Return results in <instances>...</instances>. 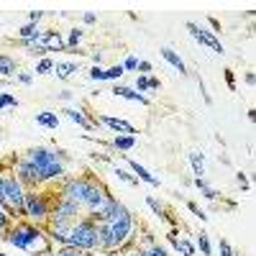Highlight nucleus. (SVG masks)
<instances>
[{
	"label": "nucleus",
	"instance_id": "nucleus-25",
	"mask_svg": "<svg viewBox=\"0 0 256 256\" xmlns=\"http://www.w3.org/2000/svg\"><path fill=\"white\" fill-rule=\"evenodd\" d=\"M198 246H200L202 256H210V254H212V246H210V236H208L205 230H200V233H198Z\"/></svg>",
	"mask_w": 256,
	"mask_h": 256
},
{
	"label": "nucleus",
	"instance_id": "nucleus-13",
	"mask_svg": "<svg viewBox=\"0 0 256 256\" xmlns=\"http://www.w3.org/2000/svg\"><path fill=\"white\" fill-rule=\"evenodd\" d=\"M162 88V82L156 80V77H146V74H138L136 77V92H154V90H159Z\"/></svg>",
	"mask_w": 256,
	"mask_h": 256
},
{
	"label": "nucleus",
	"instance_id": "nucleus-27",
	"mask_svg": "<svg viewBox=\"0 0 256 256\" xmlns=\"http://www.w3.org/2000/svg\"><path fill=\"white\" fill-rule=\"evenodd\" d=\"M10 108H18V98H13L8 92H0V110H10Z\"/></svg>",
	"mask_w": 256,
	"mask_h": 256
},
{
	"label": "nucleus",
	"instance_id": "nucleus-29",
	"mask_svg": "<svg viewBox=\"0 0 256 256\" xmlns=\"http://www.w3.org/2000/svg\"><path fill=\"white\" fill-rule=\"evenodd\" d=\"M123 77V67L120 64H113V67L105 70V80H120Z\"/></svg>",
	"mask_w": 256,
	"mask_h": 256
},
{
	"label": "nucleus",
	"instance_id": "nucleus-14",
	"mask_svg": "<svg viewBox=\"0 0 256 256\" xmlns=\"http://www.w3.org/2000/svg\"><path fill=\"white\" fill-rule=\"evenodd\" d=\"M36 126L49 128V131H56L59 128V116L52 113V110H41V113H36Z\"/></svg>",
	"mask_w": 256,
	"mask_h": 256
},
{
	"label": "nucleus",
	"instance_id": "nucleus-44",
	"mask_svg": "<svg viewBox=\"0 0 256 256\" xmlns=\"http://www.w3.org/2000/svg\"><path fill=\"white\" fill-rule=\"evenodd\" d=\"M246 84H248V88L254 84V72H246Z\"/></svg>",
	"mask_w": 256,
	"mask_h": 256
},
{
	"label": "nucleus",
	"instance_id": "nucleus-3",
	"mask_svg": "<svg viewBox=\"0 0 256 256\" xmlns=\"http://www.w3.org/2000/svg\"><path fill=\"white\" fill-rule=\"evenodd\" d=\"M56 198H59L56 182H46V184H41L38 190H28L26 200H24L26 220H31L36 226H44L49 220V216H52L54 205H56Z\"/></svg>",
	"mask_w": 256,
	"mask_h": 256
},
{
	"label": "nucleus",
	"instance_id": "nucleus-21",
	"mask_svg": "<svg viewBox=\"0 0 256 256\" xmlns=\"http://www.w3.org/2000/svg\"><path fill=\"white\" fill-rule=\"evenodd\" d=\"M84 38V28H72L70 31V38H64V44H67V52L72 49H80V41Z\"/></svg>",
	"mask_w": 256,
	"mask_h": 256
},
{
	"label": "nucleus",
	"instance_id": "nucleus-7",
	"mask_svg": "<svg viewBox=\"0 0 256 256\" xmlns=\"http://www.w3.org/2000/svg\"><path fill=\"white\" fill-rule=\"evenodd\" d=\"M95 120H98L100 126H105V128H110V131L118 134V136H136V134H138L128 120L116 118V116H95Z\"/></svg>",
	"mask_w": 256,
	"mask_h": 256
},
{
	"label": "nucleus",
	"instance_id": "nucleus-35",
	"mask_svg": "<svg viewBox=\"0 0 256 256\" xmlns=\"http://www.w3.org/2000/svg\"><path fill=\"white\" fill-rule=\"evenodd\" d=\"M226 84H228V90H236V74H233V70H226Z\"/></svg>",
	"mask_w": 256,
	"mask_h": 256
},
{
	"label": "nucleus",
	"instance_id": "nucleus-23",
	"mask_svg": "<svg viewBox=\"0 0 256 256\" xmlns=\"http://www.w3.org/2000/svg\"><path fill=\"white\" fill-rule=\"evenodd\" d=\"M54 59L52 56H41L38 59V64H36V74H49V72H54Z\"/></svg>",
	"mask_w": 256,
	"mask_h": 256
},
{
	"label": "nucleus",
	"instance_id": "nucleus-17",
	"mask_svg": "<svg viewBox=\"0 0 256 256\" xmlns=\"http://www.w3.org/2000/svg\"><path fill=\"white\" fill-rule=\"evenodd\" d=\"M134 146H136V136H116L110 141V148H116V152H131Z\"/></svg>",
	"mask_w": 256,
	"mask_h": 256
},
{
	"label": "nucleus",
	"instance_id": "nucleus-32",
	"mask_svg": "<svg viewBox=\"0 0 256 256\" xmlns=\"http://www.w3.org/2000/svg\"><path fill=\"white\" fill-rule=\"evenodd\" d=\"M90 80H92V82H102V80H105V70H102V67H92V70H90Z\"/></svg>",
	"mask_w": 256,
	"mask_h": 256
},
{
	"label": "nucleus",
	"instance_id": "nucleus-20",
	"mask_svg": "<svg viewBox=\"0 0 256 256\" xmlns=\"http://www.w3.org/2000/svg\"><path fill=\"white\" fill-rule=\"evenodd\" d=\"M192 184H195V187L202 192V195H205L208 200H218V190H212V187L205 182V177H195V182H192Z\"/></svg>",
	"mask_w": 256,
	"mask_h": 256
},
{
	"label": "nucleus",
	"instance_id": "nucleus-10",
	"mask_svg": "<svg viewBox=\"0 0 256 256\" xmlns=\"http://www.w3.org/2000/svg\"><path fill=\"white\" fill-rule=\"evenodd\" d=\"M113 95H116V98H126V100H134V102H138V105H152V100H148L146 95L136 92L134 88H126V84H116Z\"/></svg>",
	"mask_w": 256,
	"mask_h": 256
},
{
	"label": "nucleus",
	"instance_id": "nucleus-39",
	"mask_svg": "<svg viewBox=\"0 0 256 256\" xmlns=\"http://www.w3.org/2000/svg\"><path fill=\"white\" fill-rule=\"evenodd\" d=\"M136 70H138L141 74H146V72H152V62H144V59H141V62H138V67H136Z\"/></svg>",
	"mask_w": 256,
	"mask_h": 256
},
{
	"label": "nucleus",
	"instance_id": "nucleus-4",
	"mask_svg": "<svg viewBox=\"0 0 256 256\" xmlns=\"http://www.w3.org/2000/svg\"><path fill=\"white\" fill-rule=\"evenodd\" d=\"M64 246H74L80 251L92 254L98 248V220L92 216H88V212L82 218H77L70 226L67 236H64Z\"/></svg>",
	"mask_w": 256,
	"mask_h": 256
},
{
	"label": "nucleus",
	"instance_id": "nucleus-34",
	"mask_svg": "<svg viewBox=\"0 0 256 256\" xmlns=\"http://www.w3.org/2000/svg\"><path fill=\"white\" fill-rule=\"evenodd\" d=\"M220 256H236V251H233V246L226 238H220Z\"/></svg>",
	"mask_w": 256,
	"mask_h": 256
},
{
	"label": "nucleus",
	"instance_id": "nucleus-38",
	"mask_svg": "<svg viewBox=\"0 0 256 256\" xmlns=\"http://www.w3.org/2000/svg\"><path fill=\"white\" fill-rule=\"evenodd\" d=\"M236 180H238V184H241L246 192L251 190V184H248V180H246V174H244V172H238V174H236Z\"/></svg>",
	"mask_w": 256,
	"mask_h": 256
},
{
	"label": "nucleus",
	"instance_id": "nucleus-36",
	"mask_svg": "<svg viewBox=\"0 0 256 256\" xmlns=\"http://www.w3.org/2000/svg\"><path fill=\"white\" fill-rule=\"evenodd\" d=\"M41 18H44V10H31L28 13V24H38Z\"/></svg>",
	"mask_w": 256,
	"mask_h": 256
},
{
	"label": "nucleus",
	"instance_id": "nucleus-22",
	"mask_svg": "<svg viewBox=\"0 0 256 256\" xmlns=\"http://www.w3.org/2000/svg\"><path fill=\"white\" fill-rule=\"evenodd\" d=\"M113 174L120 180V182H126V184H131V187H136L138 184V180L131 174V172H128V169H123V166H113Z\"/></svg>",
	"mask_w": 256,
	"mask_h": 256
},
{
	"label": "nucleus",
	"instance_id": "nucleus-1",
	"mask_svg": "<svg viewBox=\"0 0 256 256\" xmlns=\"http://www.w3.org/2000/svg\"><path fill=\"white\" fill-rule=\"evenodd\" d=\"M3 241H8L10 246L26 251L31 256H49V254H54L49 233L41 228V226L26 220V218L10 223L8 230H6V236H3Z\"/></svg>",
	"mask_w": 256,
	"mask_h": 256
},
{
	"label": "nucleus",
	"instance_id": "nucleus-24",
	"mask_svg": "<svg viewBox=\"0 0 256 256\" xmlns=\"http://www.w3.org/2000/svg\"><path fill=\"white\" fill-rule=\"evenodd\" d=\"M52 256H90L88 251H80V248H74V246H59Z\"/></svg>",
	"mask_w": 256,
	"mask_h": 256
},
{
	"label": "nucleus",
	"instance_id": "nucleus-11",
	"mask_svg": "<svg viewBox=\"0 0 256 256\" xmlns=\"http://www.w3.org/2000/svg\"><path fill=\"white\" fill-rule=\"evenodd\" d=\"M146 205L154 210V216H156L162 223H172V226H177V220L172 218V212H169V210H166V208H164V205L154 198V195H146Z\"/></svg>",
	"mask_w": 256,
	"mask_h": 256
},
{
	"label": "nucleus",
	"instance_id": "nucleus-6",
	"mask_svg": "<svg viewBox=\"0 0 256 256\" xmlns=\"http://www.w3.org/2000/svg\"><path fill=\"white\" fill-rule=\"evenodd\" d=\"M187 31H190V36L195 38L200 46H210L216 54H226V49H223V44L218 41L216 31H208V28H202L200 24H192V20H187Z\"/></svg>",
	"mask_w": 256,
	"mask_h": 256
},
{
	"label": "nucleus",
	"instance_id": "nucleus-45",
	"mask_svg": "<svg viewBox=\"0 0 256 256\" xmlns=\"http://www.w3.org/2000/svg\"><path fill=\"white\" fill-rule=\"evenodd\" d=\"M0 256H8V254H0Z\"/></svg>",
	"mask_w": 256,
	"mask_h": 256
},
{
	"label": "nucleus",
	"instance_id": "nucleus-19",
	"mask_svg": "<svg viewBox=\"0 0 256 256\" xmlns=\"http://www.w3.org/2000/svg\"><path fill=\"white\" fill-rule=\"evenodd\" d=\"M41 31L44 28H38V24H26L24 28L18 31V41H31V38H38Z\"/></svg>",
	"mask_w": 256,
	"mask_h": 256
},
{
	"label": "nucleus",
	"instance_id": "nucleus-43",
	"mask_svg": "<svg viewBox=\"0 0 256 256\" xmlns=\"http://www.w3.org/2000/svg\"><path fill=\"white\" fill-rule=\"evenodd\" d=\"M120 256H141V251L138 248H131V251H123Z\"/></svg>",
	"mask_w": 256,
	"mask_h": 256
},
{
	"label": "nucleus",
	"instance_id": "nucleus-37",
	"mask_svg": "<svg viewBox=\"0 0 256 256\" xmlns=\"http://www.w3.org/2000/svg\"><path fill=\"white\" fill-rule=\"evenodd\" d=\"M16 77H18V82H20V84H31V82H34V77H31L28 72H18Z\"/></svg>",
	"mask_w": 256,
	"mask_h": 256
},
{
	"label": "nucleus",
	"instance_id": "nucleus-31",
	"mask_svg": "<svg viewBox=\"0 0 256 256\" xmlns=\"http://www.w3.org/2000/svg\"><path fill=\"white\" fill-rule=\"evenodd\" d=\"M8 226H10V218L6 216V210L0 208V238L6 236V230H8Z\"/></svg>",
	"mask_w": 256,
	"mask_h": 256
},
{
	"label": "nucleus",
	"instance_id": "nucleus-42",
	"mask_svg": "<svg viewBox=\"0 0 256 256\" xmlns=\"http://www.w3.org/2000/svg\"><path fill=\"white\" fill-rule=\"evenodd\" d=\"M92 62H95V67H100V62H102V54H100V52H92Z\"/></svg>",
	"mask_w": 256,
	"mask_h": 256
},
{
	"label": "nucleus",
	"instance_id": "nucleus-26",
	"mask_svg": "<svg viewBox=\"0 0 256 256\" xmlns=\"http://www.w3.org/2000/svg\"><path fill=\"white\" fill-rule=\"evenodd\" d=\"M174 251H177L180 256H195V246H192L187 238H180L177 246H174Z\"/></svg>",
	"mask_w": 256,
	"mask_h": 256
},
{
	"label": "nucleus",
	"instance_id": "nucleus-40",
	"mask_svg": "<svg viewBox=\"0 0 256 256\" xmlns=\"http://www.w3.org/2000/svg\"><path fill=\"white\" fill-rule=\"evenodd\" d=\"M82 20H84L88 26H92L95 20H98V16H95V13H84V16H82Z\"/></svg>",
	"mask_w": 256,
	"mask_h": 256
},
{
	"label": "nucleus",
	"instance_id": "nucleus-9",
	"mask_svg": "<svg viewBox=\"0 0 256 256\" xmlns=\"http://www.w3.org/2000/svg\"><path fill=\"white\" fill-rule=\"evenodd\" d=\"M128 162V166H131V172H134V177L138 180V182H146V184H152V187H159L162 182H159V177H154L152 172H148L146 166H141L136 159H126Z\"/></svg>",
	"mask_w": 256,
	"mask_h": 256
},
{
	"label": "nucleus",
	"instance_id": "nucleus-41",
	"mask_svg": "<svg viewBox=\"0 0 256 256\" xmlns=\"http://www.w3.org/2000/svg\"><path fill=\"white\" fill-rule=\"evenodd\" d=\"M59 100H72V90H62L59 92Z\"/></svg>",
	"mask_w": 256,
	"mask_h": 256
},
{
	"label": "nucleus",
	"instance_id": "nucleus-30",
	"mask_svg": "<svg viewBox=\"0 0 256 256\" xmlns=\"http://www.w3.org/2000/svg\"><path fill=\"white\" fill-rule=\"evenodd\" d=\"M187 208H190V212H192V216H195V218H200V220H208V216H205V210L198 205V202H187Z\"/></svg>",
	"mask_w": 256,
	"mask_h": 256
},
{
	"label": "nucleus",
	"instance_id": "nucleus-33",
	"mask_svg": "<svg viewBox=\"0 0 256 256\" xmlns=\"http://www.w3.org/2000/svg\"><path fill=\"white\" fill-rule=\"evenodd\" d=\"M120 67H123V72H126V70H128V72H134V70L138 67V59H136V56H128V59L120 64Z\"/></svg>",
	"mask_w": 256,
	"mask_h": 256
},
{
	"label": "nucleus",
	"instance_id": "nucleus-5",
	"mask_svg": "<svg viewBox=\"0 0 256 256\" xmlns=\"http://www.w3.org/2000/svg\"><path fill=\"white\" fill-rule=\"evenodd\" d=\"M13 174H16V180L20 182V187H24L26 192L28 190H38L41 184V174H38V169L26 159V156H16V164H13Z\"/></svg>",
	"mask_w": 256,
	"mask_h": 256
},
{
	"label": "nucleus",
	"instance_id": "nucleus-28",
	"mask_svg": "<svg viewBox=\"0 0 256 256\" xmlns=\"http://www.w3.org/2000/svg\"><path fill=\"white\" fill-rule=\"evenodd\" d=\"M141 256H169V251H166V246H159V244H154V246L144 248V251H141Z\"/></svg>",
	"mask_w": 256,
	"mask_h": 256
},
{
	"label": "nucleus",
	"instance_id": "nucleus-12",
	"mask_svg": "<svg viewBox=\"0 0 256 256\" xmlns=\"http://www.w3.org/2000/svg\"><path fill=\"white\" fill-rule=\"evenodd\" d=\"M162 56H164L169 64H172V67H174L180 74H187V64L182 62V56H180V54H177L172 46H162Z\"/></svg>",
	"mask_w": 256,
	"mask_h": 256
},
{
	"label": "nucleus",
	"instance_id": "nucleus-16",
	"mask_svg": "<svg viewBox=\"0 0 256 256\" xmlns=\"http://www.w3.org/2000/svg\"><path fill=\"white\" fill-rule=\"evenodd\" d=\"M77 70H80V67H77L74 62H56V64H54V74H56L59 80H70Z\"/></svg>",
	"mask_w": 256,
	"mask_h": 256
},
{
	"label": "nucleus",
	"instance_id": "nucleus-8",
	"mask_svg": "<svg viewBox=\"0 0 256 256\" xmlns=\"http://www.w3.org/2000/svg\"><path fill=\"white\" fill-rule=\"evenodd\" d=\"M38 44H41V49H44L46 54H49V52H67V44H64V36H62L59 31H52V28L41 31V36H38Z\"/></svg>",
	"mask_w": 256,
	"mask_h": 256
},
{
	"label": "nucleus",
	"instance_id": "nucleus-18",
	"mask_svg": "<svg viewBox=\"0 0 256 256\" xmlns=\"http://www.w3.org/2000/svg\"><path fill=\"white\" fill-rule=\"evenodd\" d=\"M190 164H192V172H195V177H205V159L200 152H190Z\"/></svg>",
	"mask_w": 256,
	"mask_h": 256
},
{
	"label": "nucleus",
	"instance_id": "nucleus-15",
	"mask_svg": "<svg viewBox=\"0 0 256 256\" xmlns=\"http://www.w3.org/2000/svg\"><path fill=\"white\" fill-rule=\"evenodd\" d=\"M18 74V62L10 54H0V77H16Z\"/></svg>",
	"mask_w": 256,
	"mask_h": 256
},
{
	"label": "nucleus",
	"instance_id": "nucleus-2",
	"mask_svg": "<svg viewBox=\"0 0 256 256\" xmlns=\"http://www.w3.org/2000/svg\"><path fill=\"white\" fill-rule=\"evenodd\" d=\"M41 174V182H59L67 177V154L62 148H46V146H34L24 154Z\"/></svg>",
	"mask_w": 256,
	"mask_h": 256
}]
</instances>
